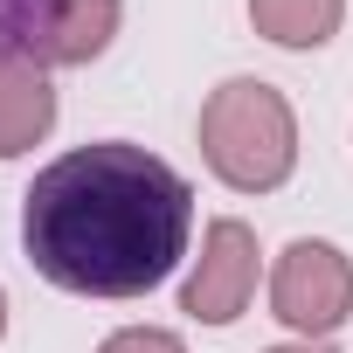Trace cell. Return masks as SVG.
I'll list each match as a JSON object with an SVG mask.
<instances>
[{"label":"cell","mask_w":353,"mask_h":353,"mask_svg":"<svg viewBox=\"0 0 353 353\" xmlns=\"http://www.w3.org/2000/svg\"><path fill=\"white\" fill-rule=\"evenodd\" d=\"M194 236V188L159 152L97 139L35 173L21 194L28 263L77 298H145Z\"/></svg>","instance_id":"6da1fadb"},{"label":"cell","mask_w":353,"mask_h":353,"mask_svg":"<svg viewBox=\"0 0 353 353\" xmlns=\"http://www.w3.org/2000/svg\"><path fill=\"white\" fill-rule=\"evenodd\" d=\"M201 159L222 188L236 194H270L291 181L298 166V118H291V97L263 77H229L208 90L201 104Z\"/></svg>","instance_id":"7a4b0ae2"},{"label":"cell","mask_w":353,"mask_h":353,"mask_svg":"<svg viewBox=\"0 0 353 353\" xmlns=\"http://www.w3.org/2000/svg\"><path fill=\"white\" fill-rule=\"evenodd\" d=\"M270 312L298 339H332L353 319V256L339 243H319V236L284 243L270 263Z\"/></svg>","instance_id":"3957f363"},{"label":"cell","mask_w":353,"mask_h":353,"mask_svg":"<svg viewBox=\"0 0 353 353\" xmlns=\"http://www.w3.org/2000/svg\"><path fill=\"white\" fill-rule=\"evenodd\" d=\"M250 298H256V229L222 215L201 236V256L181 284V312L201 325H236L250 312Z\"/></svg>","instance_id":"277c9868"},{"label":"cell","mask_w":353,"mask_h":353,"mask_svg":"<svg viewBox=\"0 0 353 353\" xmlns=\"http://www.w3.org/2000/svg\"><path fill=\"white\" fill-rule=\"evenodd\" d=\"M118 14H125V0H42L35 35H28V63H42V70L97 63L118 35Z\"/></svg>","instance_id":"5b68a950"},{"label":"cell","mask_w":353,"mask_h":353,"mask_svg":"<svg viewBox=\"0 0 353 353\" xmlns=\"http://www.w3.org/2000/svg\"><path fill=\"white\" fill-rule=\"evenodd\" d=\"M56 132V90L49 70L28 56H0V159H21Z\"/></svg>","instance_id":"8992f818"},{"label":"cell","mask_w":353,"mask_h":353,"mask_svg":"<svg viewBox=\"0 0 353 353\" xmlns=\"http://www.w3.org/2000/svg\"><path fill=\"white\" fill-rule=\"evenodd\" d=\"M346 21V0H250V28L277 49H325Z\"/></svg>","instance_id":"52a82bcc"},{"label":"cell","mask_w":353,"mask_h":353,"mask_svg":"<svg viewBox=\"0 0 353 353\" xmlns=\"http://www.w3.org/2000/svg\"><path fill=\"white\" fill-rule=\"evenodd\" d=\"M35 14H42V0H0V56H28Z\"/></svg>","instance_id":"ba28073f"},{"label":"cell","mask_w":353,"mask_h":353,"mask_svg":"<svg viewBox=\"0 0 353 353\" xmlns=\"http://www.w3.org/2000/svg\"><path fill=\"white\" fill-rule=\"evenodd\" d=\"M97 353H188V346H181V332H166V325H125Z\"/></svg>","instance_id":"9c48e42d"},{"label":"cell","mask_w":353,"mask_h":353,"mask_svg":"<svg viewBox=\"0 0 353 353\" xmlns=\"http://www.w3.org/2000/svg\"><path fill=\"white\" fill-rule=\"evenodd\" d=\"M270 353H332L325 339H284V346H270Z\"/></svg>","instance_id":"30bf717a"},{"label":"cell","mask_w":353,"mask_h":353,"mask_svg":"<svg viewBox=\"0 0 353 353\" xmlns=\"http://www.w3.org/2000/svg\"><path fill=\"white\" fill-rule=\"evenodd\" d=\"M0 339H8V291H0Z\"/></svg>","instance_id":"8fae6325"}]
</instances>
